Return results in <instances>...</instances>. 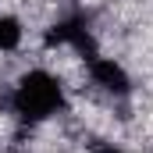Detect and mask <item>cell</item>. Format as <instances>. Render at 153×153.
<instances>
[{
	"mask_svg": "<svg viewBox=\"0 0 153 153\" xmlns=\"http://www.w3.org/2000/svg\"><path fill=\"white\" fill-rule=\"evenodd\" d=\"M46 46H71L82 61H93V57H96V39L89 32L85 14H64V18L46 32Z\"/></svg>",
	"mask_w": 153,
	"mask_h": 153,
	"instance_id": "7a4b0ae2",
	"label": "cell"
},
{
	"mask_svg": "<svg viewBox=\"0 0 153 153\" xmlns=\"http://www.w3.org/2000/svg\"><path fill=\"white\" fill-rule=\"evenodd\" d=\"M96 153H121V150H114V146H100Z\"/></svg>",
	"mask_w": 153,
	"mask_h": 153,
	"instance_id": "5b68a950",
	"label": "cell"
},
{
	"mask_svg": "<svg viewBox=\"0 0 153 153\" xmlns=\"http://www.w3.org/2000/svg\"><path fill=\"white\" fill-rule=\"evenodd\" d=\"M64 103H68L64 82L53 75V71H46V68L25 71V75L14 82L11 96H7L11 114L18 117V121H25V125H43V121H50L53 114L64 111Z\"/></svg>",
	"mask_w": 153,
	"mask_h": 153,
	"instance_id": "6da1fadb",
	"label": "cell"
},
{
	"mask_svg": "<svg viewBox=\"0 0 153 153\" xmlns=\"http://www.w3.org/2000/svg\"><path fill=\"white\" fill-rule=\"evenodd\" d=\"M85 71L93 78V85H100L107 96H117V100H125V96H132V75L117 64L114 57H93V61H85Z\"/></svg>",
	"mask_w": 153,
	"mask_h": 153,
	"instance_id": "3957f363",
	"label": "cell"
},
{
	"mask_svg": "<svg viewBox=\"0 0 153 153\" xmlns=\"http://www.w3.org/2000/svg\"><path fill=\"white\" fill-rule=\"evenodd\" d=\"M22 36H25L22 18H18V14H0V53L18 50V46H22Z\"/></svg>",
	"mask_w": 153,
	"mask_h": 153,
	"instance_id": "277c9868",
	"label": "cell"
}]
</instances>
